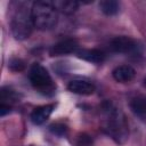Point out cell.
<instances>
[{"label": "cell", "mask_w": 146, "mask_h": 146, "mask_svg": "<svg viewBox=\"0 0 146 146\" xmlns=\"http://www.w3.org/2000/svg\"><path fill=\"white\" fill-rule=\"evenodd\" d=\"M103 110L105 113L103 129L115 141L124 143L125 139L128 138V133H129L128 123L125 121L124 114L108 102L103 104Z\"/></svg>", "instance_id": "obj_1"}, {"label": "cell", "mask_w": 146, "mask_h": 146, "mask_svg": "<svg viewBox=\"0 0 146 146\" xmlns=\"http://www.w3.org/2000/svg\"><path fill=\"white\" fill-rule=\"evenodd\" d=\"M33 26L34 24L31 9L27 8V5L25 2H19L10 21V27L14 38L17 40L27 39L32 33Z\"/></svg>", "instance_id": "obj_2"}, {"label": "cell", "mask_w": 146, "mask_h": 146, "mask_svg": "<svg viewBox=\"0 0 146 146\" xmlns=\"http://www.w3.org/2000/svg\"><path fill=\"white\" fill-rule=\"evenodd\" d=\"M33 24L36 29L51 30L58 22V14L54 5L49 1H35L31 7Z\"/></svg>", "instance_id": "obj_3"}, {"label": "cell", "mask_w": 146, "mask_h": 146, "mask_svg": "<svg viewBox=\"0 0 146 146\" xmlns=\"http://www.w3.org/2000/svg\"><path fill=\"white\" fill-rule=\"evenodd\" d=\"M29 79L32 84V87L39 91L42 95H52L55 92L56 86L48 73V71L39 63H35L31 66L30 73H29Z\"/></svg>", "instance_id": "obj_4"}, {"label": "cell", "mask_w": 146, "mask_h": 146, "mask_svg": "<svg viewBox=\"0 0 146 146\" xmlns=\"http://www.w3.org/2000/svg\"><path fill=\"white\" fill-rule=\"evenodd\" d=\"M110 48L114 52L131 54L137 50L138 44H137V41L133 40L132 38L127 36V35H120V36H115L111 40Z\"/></svg>", "instance_id": "obj_5"}, {"label": "cell", "mask_w": 146, "mask_h": 146, "mask_svg": "<svg viewBox=\"0 0 146 146\" xmlns=\"http://www.w3.org/2000/svg\"><path fill=\"white\" fill-rule=\"evenodd\" d=\"M79 48V43L75 39H65L57 43H55L50 49L51 56H62L72 52H76Z\"/></svg>", "instance_id": "obj_6"}, {"label": "cell", "mask_w": 146, "mask_h": 146, "mask_svg": "<svg viewBox=\"0 0 146 146\" xmlns=\"http://www.w3.org/2000/svg\"><path fill=\"white\" fill-rule=\"evenodd\" d=\"M67 89L78 95H91L95 91V86L90 81L82 80V79H75L70 81Z\"/></svg>", "instance_id": "obj_7"}, {"label": "cell", "mask_w": 146, "mask_h": 146, "mask_svg": "<svg viewBox=\"0 0 146 146\" xmlns=\"http://www.w3.org/2000/svg\"><path fill=\"white\" fill-rule=\"evenodd\" d=\"M112 75L116 82L127 83V82H130L133 80V78L136 75V71L130 65H120L113 70Z\"/></svg>", "instance_id": "obj_8"}, {"label": "cell", "mask_w": 146, "mask_h": 146, "mask_svg": "<svg viewBox=\"0 0 146 146\" xmlns=\"http://www.w3.org/2000/svg\"><path fill=\"white\" fill-rule=\"evenodd\" d=\"M131 112L141 121H146V95H137L130 100Z\"/></svg>", "instance_id": "obj_9"}, {"label": "cell", "mask_w": 146, "mask_h": 146, "mask_svg": "<svg viewBox=\"0 0 146 146\" xmlns=\"http://www.w3.org/2000/svg\"><path fill=\"white\" fill-rule=\"evenodd\" d=\"M54 105H42L35 107L31 113V121L34 124H42L47 121V119L50 116V114L54 111Z\"/></svg>", "instance_id": "obj_10"}, {"label": "cell", "mask_w": 146, "mask_h": 146, "mask_svg": "<svg viewBox=\"0 0 146 146\" xmlns=\"http://www.w3.org/2000/svg\"><path fill=\"white\" fill-rule=\"evenodd\" d=\"M76 55L79 58L94 64H100L105 58L104 52L99 49H81L76 51Z\"/></svg>", "instance_id": "obj_11"}, {"label": "cell", "mask_w": 146, "mask_h": 146, "mask_svg": "<svg viewBox=\"0 0 146 146\" xmlns=\"http://www.w3.org/2000/svg\"><path fill=\"white\" fill-rule=\"evenodd\" d=\"M57 11H60L66 15H71L75 13L79 8V2L75 0H56L51 2Z\"/></svg>", "instance_id": "obj_12"}, {"label": "cell", "mask_w": 146, "mask_h": 146, "mask_svg": "<svg viewBox=\"0 0 146 146\" xmlns=\"http://www.w3.org/2000/svg\"><path fill=\"white\" fill-rule=\"evenodd\" d=\"M99 9L107 16H113L119 13L120 3L115 0H104L99 2Z\"/></svg>", "instance_id": "obj_13"}, {"label": "cell", "mask_w": 146, "mask_h": 146, "mask_svg": "<svg viewBox=\"0 0 146 146\" xmlns=\"http://www.w3.org/2000/svg\"><path fill=\"white\" fill-rule=\"evenodd\" d=\"M9 67H10V70L16 71V72L17 71H22L24 68V62L21 60V59H13L10 62V64H9Z\"/></svg>", "instance_id": "obj_14"}, {"label": "cell", "mask_w": 146, "mask_h": 146, "mask_svg": "<svg viewBox=\"0 0 146 146\" xmlns=\"http://www.w3.org/2000/svg\"><path fill=\"white\" fill-rule=\"evenodd\" d=\"M79 146H92V143L88 136H82L79 139Z\"/></svg>", "instance_id": "obj_15"}, {"label": "cell", "mask_w": 146, "mask_h": 146, "mask_svg": "<svg viewBox=\"0 0 146 146\" xmlns=\"http://www.w3.org/2000/svg\"><path fill=\"white\" fill-rule=\"evenodd\" d=\"M144 83H145V86H146V78L144 79Z\"/></svg>", "instance_id": "obj_16"}]
</instances>
